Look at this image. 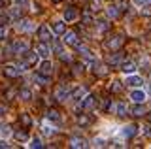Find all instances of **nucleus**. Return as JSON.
Returning a JSON list of instances; mask_svg holds the SVG:
<instances>
[{
    "label": "nucleus",
    "instance_id": "nucleus-4",
    "mask_svg": "<svg viewBox=\"0 0 151 149\" xmlns=\"http://www.w3.org/2000/svg\"><path fill=\"white\" fill-rule=\"evenodd\" d=\"M27 51H28V44H27V42L17 40L15 44L12 45V53H15V55H23V53H27Z\"/></svg>",
    "mask_w": 151,
    "mask_h": 149
},
{
    "label": "nucleus",
    "instance_id": "nucleus-31",
    "mask_svg": "<svg viewBox=\"0 0 151 149\" xmlns=\"http://www.w3.org/2000/svg\"><path fill=\"white\" fill-rule=\"evenodd\" d=\"M0 132L4 134V136H9V134H12V127H9V125H0Z\"/></svg>",
    "mask_w": 151,
    "mask_h": 149
},
{
    "label": "nucleus",
    "instance_id": "nucleus-20",
    "mask_svg": "<svg viewBox=\"0 0 151 149\" xmlns=\"http://www.w3.org/2000/svg\"><path fill=\"white\" fill-rule=\"evenodd\" d=\"M127 85H130V87H140V85H142V77H140V76H129V77H127Z\"/></svg>",
    "mask_w": 151,
    "mask_h": 149
},
{
    "label": "nucleus",
    "instance_id": "nucleus-40",
    "mask_svg": "<svg viewBox=\"0 0 151 149\" xmlns=\"http://www.w3.org/2000/svg\"><path fill=\"white\" fill-rule=\"evenodd\" d=\"M44 132H45V134H53L55 130H53V128H49V127H44Z\"/></svg>",
    "mask_w": 151,
    "mask_h": 149
},
{
    "label": "nucleus",
    "instance_id": "nucleus-2",
    "mask_svg": "<svg viewBox=\"0 0 151 149\" xmlns=\"http://www.w3.org/2000/svg\"><path fill=\"white\" fill-rule=\"evenodd\" d=\"M68 96H72V92L68 91V87H66V85H59V87H57V91H55V100L64 102Z\"/></svg>",
    "mask_w": 151,
    "mask_h": 149
},
{
    "label": "nucleus",
    "instance_id": "nucleus-32",
    "mask_svg": "<svg viewBox=\"0 0 151 149\" xmlns=\"http://www.w3.org/2000/svg\"><path fill=\"white\" fill-rule=\"evenodd\" d=\"M111 91H113V92H119V91H121V81H113Z\"/></svg>",
    "mask_w": 151,
    "mask_h": 149
},
{
    "label": "nucleus",
    "instance_id": "nucleus-9",
    "mask_svg": "<svg viewBox=\"0 0 151 149\" xmlns=\"http://www.w3.org/2000/svg\"><path fill=\"white\" fill-rule=\"evenodd\" d=\"M130 98L136 102V104H142V102L145 100V92L144 91H140V89H136V91H132L130 92Z\"/></svg>",
    "mask_w": 151,
    "mask_h": 149
},
{
    "label": "nucleus",
    "instance_id": "nucleus-11",
    "mask_svg": "<svg viewBox=\"0 0 151 149\" xmlns=\"http://www.w3.org/2000/svg\"><path fill=\"white\" fill-rule=\"evenodd\" d=\"M85 96H87V89H85V87H78L76 91H72V98L78 100V102L81 98H85Z\"/></svg>",
    "mask_w": 151,
    "mask_h": 149
},
{
    "label": "nucleus",
    "instance_id": "nucleus-39",
    "mask_svg": "<svg viewBox=\"0 0 151 149\" xmlns=\"http://www.w3.org/2000/svg\"><path fill=\"white\" fill-rule=\"evenodd\" d=\"M4 147H9V143L6 142V140H2V142H0V149H4Z\"/></svg>",
    "mask_w": 151,
    "mask_h": 149
},
{
    "label": "nucleus",
    "instance_id": "nucleus-19",
    "mask_svg": "<svg viewBox=\"0 0 151 149\" xmlns=\"http://www.w3.org/2000/svg\"><path fill=\"white\" fill-rule=\"evenodd\" d=\"M93 102H94V96H93V95H87V96L81 100V106H79V108H81V110H89V108L93 106Z\"/></svg>",
    "mask_w": 151,
    "mask_h": 149
},
{
    "label": "nucleus",
    "instance_id": "nucleus-12",
    "mask_svg": "<svg viewBox=\"0 0 151 149\" xmlns=\"http://www.w3.org/2000/svg\"><path fill=\"white\" fill-rule=\"evenodd\" d=\"M53 32H55L57 36L64 34V32H66V25H64V21H55V23H53Z\"/></svg>",
    "mask_w": 151,
    "mask_h": 149
},
{
    "label": "nucleus",
    "instance_id": "nucleus-28",
    "mask_svg": "<svg viewBox=\"0 0 151 149\" xmlns=\"http://www.w3.org/2000/svg\"><path fill=\"white\" fill-rule=\"evenodd\" d=\"M34 80L40 83V85H47V81H49V80H47V76H44V74H40V72L34 76Z\"/></svg>",
    "mask_w": 151,
    "mask_h": 149
},
{
    "label": "nucleus",
    "instance_id": "nucleus-17",
    "mask_svg": "<svg viewBox=\"0 0 151 149\" xmlns=\"http://www.w3.org/2000/svg\"><path fill=\"white\" fill-rule=\"evenodd\" d=\"M32 27H30V21L28 19H19L17 21V30H21V32H25V30H30Z\"/></svg>",
    "mask_w": 151,
    "mask_h": 149
},
{
    "label": "nucleus",
    "instance_id": "nucleus-35",
    "mask_svg": "<svg viewBox=\"0 0 151 149\" xmlns=\"http://www.w3.org/2000/svg\"><path fill=\"white\" fill-rule=\"evenodd\" d=\"M108 29V23L106 21H98V30H106Z\"/></svg>",
    "mask_w": 151,
    "mask_h": 149
},
{
    "label": "nucleus",
    "instance_id": "nucleus-45",
    "mask_svg": "<svg viewBox=\"0 0 151 149\" xmlns=\"http://www.w3.org/2000/svg\"><path fill=\"white\" fill-rule=\"evenodd\" d=\"M149 4H151V0H149Z\"/></svg>",
    "mask_w": 151,
    "mask_h": 149
},
{
    "label": "nucleus",
    "instance_id": "nucleus-26",
    "mask_svg": "<svg viewBox=\"0 0 151 149\" xmlns=\"http://www.w3.org/2000/svg\"><path fill=\"white\" fill-rule=\"evenodd\" d=\"M19 121L23 123V127H25V128H28V127H30V123H32V121H30V117H28V113H21V117H19Z\"/></svg>",
    "mask_w": 151,
    "mask_h": 149
},
{
    "label": "nucleus",
    "instance_id": "nucleus-7",
    "mask_svg": "<svg viewBox=\"0 0 151 149\" xmlns=\"http://www.w3.org/2000/svg\"><path fill=\"white\" fill-rule=\"evenodd\" d=\"M76 19H78V11H76V8H72V6L66 8V10H64V21L66 23H72Z\"/></svg>",
    "mask_w": 151,
    "mask_h": 149
},
{
    "label": "nucleus",
    "instance_id": "nucleus-16",
    "mask_svg": "<svg viewBox=\"0 0 151 149\" xmlns=\"http://www.w3.org/2000/svg\"><path fill=\"white\" fill-rule=\"evenodd\" d=\"M115 111H117V115H119V117H125L127 111H129V108H127L125 102H117V104H115Z\"/></svg>",
    "mask_w": 151,
    "mask_h": 149
},
{
    "label": "nucleus",
    "instance_id": "nucleus-41",
    "mask_svg": "<svg viewBox=\"0 0 151 149\" xmlns=\"http://www.w3.org/2000/svg\"><path fill=\"white\" fill-rule=\"evenodd\" d=\"M134 4L136 6H142V4H145V0H134Z\"/></svg>",
    "mask_w": 151,
    "mask_h": 149
},
{
    "label": "nucleus",
    "instance_id": "nucleus-25",
    "mask_svg": "<svg viewBox=\"0 0 151 149\" xmlns=\"http://www.w3.org/2000/svg\"><path fill=\"white\" fill-rule=\"evenodd\" d=\"M132 115H136V117H142V115H145V108L144 106H134V108H132Z\"/></svg>",
    "mask_w": 151,
    "mask_h": 149
},
{
    "label": "nucleus",
    "instance_id": "nucleus-30",
    "mask_svg": "<svg viewBox=\"0 0 151 149\" xmlns=\"http://www.w3.org/2000/svg\"><path fill=\"white\" fill-rule=\"evenodd\" d=\"M108 62L110 64H117V62H121V53H113L110 59H108Z\"/></svg>",
    "mask_w": 151,
    "mask_h": 149
},
{
    "label": "nucleus",
    "instance_id": "nucleus-37",
    "mask_svg": "<svg viewBox=\"0 0 151 149\" xmlns=\"http://www.w3.org/2000/svg\"><path fill=\"white\" fill-rule=\"evenodd\" d=\"M94 145H98V147H102V145H104V140H102V138H98V140H94Z\"/></svg>",
    "mask_w": 151,
    "mask_h": 149
},
{
    "label": "nucleus",
    "instance_id": "nucleus-6",
    "mask_svg": "<svg viewBox=\"0 0 151 149\" xmlns=\"http://www.w3.org/2000/svg\"><path fill=\"white\" fill-rule=\"evenodd\" d=\"M38 38H40L42 42H49V40H53V38H51V32H49V29H47L45 25H42L40 29H38Z\"/></svg>",
    "mask_w": 151,
    "mask_h": 149
},
{
    "label": "nucleus",
    "instance_id": "nucleus-13",
    "mask_svg": "<svg viewBox=\"0 0 151 149\" xmlns=\"http://www.w3.org/2000/svg\"><path fill=\"white\" fill-rule=\"evenodd\" d=\"M64 44H68V45H76L78 44V36H76V32H64Z\"/></svg>",
    "mask_w": 151,
    "mask_h": 149
},
{
    "label": "nucleus",
    "instance_id": "nucleus-3",
    "mask_svg": "<svg viewBox=\"0 0 151 149\" xmlns=\"http://www.w3.org/2000/svg\"><path fill=\"white\" fill-rule=\"evenodd\" d=\"M38 59H40L38 51H36V53H30V51H27V53H23V62H21V64H25V66H30V64H36V62H38Z\"/></svg>",
    "mask_w": 151,
    "mask_h": 149
},
{
    "label": "nucleus",
    "instance_id": "nucleus-36",
    "mask_svg": "<svg viewBox=\"0 0 151 149\" xmlns=\"http://www.w3.org/2000/svg\"><path fill=\"white\" fill-rule=\"evenodd\" d=\"M144 128V134H147V136H151V127L149 125H145V127H142Z\"/></svg>",
    "mask_w": 151,
    "mask_h": 149
},
{
    "label": "nucleus",
    "instance_id": "nucleus-21",
    "mask_svg": "<svg viewBox=\"0 0 151 149\" xmlns=\"http://www.w3.org/2000/svg\"><path fill=\"white\" fill-rule=\"evenodd\" d=\"M45 117L49 119V121H53V123H59V121H60V115L57 113V110H47Z\"/></svg>",
    "mask_w": 151,
    "mask_h": 149
},
{
    "label": "nucleus",
    "instance_id": "nucleus-23",
    "mask_svg": "<svg viewBox=\"0 0 151 149\" xmlns=\"http://www.w3.org/2000/svg\"><path fill=\"white\" fill-rule=\"evenodd\" d=\"M91 123H93V119L87 117V115H79V117H78V125H79V127H87V125H91Z\"/></svg>",
    "mask_w": 151,
    "mask_h": 149
},
{
    "label": "nucleus",
    "instance_id": "nucleus-18",
    "mask_svg": "<svg viewBox=\"0 0 151 149\" xmlns=\"http://www.w3.org/2000/svg\"><path fill=\"white\" fill-rule=\"evenodd\" d=\"M134 70H136V64L130 62V60H129V62H123V64H121V72H123V74H132Z\"/></svg>",
    "mask_w": 151,
    "mask_h": 149
},
{
    "label": "nucleus",
    "instance_id": "nucleus-42",
    "mask_svg": "<svg viewBox=\"0 0 151 149\" xmlns=\"http://www.w3.org/2000/svg\"><path fill=\"white\" fill-rule=\"evenodd\" d=\"M4 113H6V110H4V106H0V117H2Z\"/></svg>",
    "mask_w": 151,
    "mask_h": 149
},
{
    "label": "nucleus",
    "instance_id": "nucleus-5",
    "mask_svg": "<svg viewBox=\"0 0 151 149\" xmlns=\"http://www.w3.org/2000/svg\"><path fill=\"white\" fill-rule=\"evenodd\" d=\"M38 72L49 77L51 74H53V64H51V60H47V59H45V60H42V62H40V68H38Z\"/></svg>",
    "mask_w": 151,
    "mask_h": 149
},
{
    "label": "nucleus",
    "instance_id": "nucleus-27",
    "mask_svg": "<svg viewBox=\"0 0 151 149\" xmlns=\"http://www.w3.org/2000/svg\"><path fill=\"white\" fill-rule=\"evenodd\" d=\"M13 136H15L17 142H27V140H28V136H27V132H25V130H19V132H15Z\"/></svg>",
    "mask_w": 151,
    "mask_h": 149
},
{
    "label": "nucleus",
    "instance_id": "nucleus-43",
    "mask_svg": "<svg viewBox=\"0 0 151 149\" xmlns=\"http://www.w3.org/2000/svg\"><path fill=\"white\" fill-rule=\"evenodd\" d=\"M0 6H8V0H0Z\"/></svg>",
    "mask_w": 151,
    "mask_h": 149
},
{
    "label": "nucleus",
    "instance_id": "nucleus-1",
    "mask_svg": "<svg viewBox=\"0 0 151 149\" xmlns=\"http://www.w3.org/2000/svg\"><path fill=\"white\" fill-rule=\"evenodd\" d=\"M2 72L6 74L8 77H17L21 72H25V64H21V66H13V64H6V66L2 68Z\"/></svg>",
    "mask_w": 151,
    "mask_h": 149
},
{
    "label": "nucleus",
    "instance_id": "nucleus-8",
    "mask_svg": "<svg viewBox=\"0 0 151 149\" xmlns=\"http://www.w3.org/2000/svg\"><path fill=\"white\" fill-rule=\"evenodd\" d=\"M123 40H125L123 36H113V40H111V38L108 40L106 47H108V49H117V47H119V45L123 44Z\"/></svg>",
    "mask_w": 151,
    "mask_h": 149
},
{
    "label": "nucleus",
    "instance_id": "nucleus-34",
    "mask_svg": "<svg viewBox=\"0 0 151 149\" xmlns=\"http://www.w3.org/2000/svg\"><path fill=\"white\" fill-rule=\"evenodd\" d=\"M15 4L19 8H25V6H28V0H15Z\"/></svg>",
    "mask_w": 151,
    "mask_h": 149
},
{
    "label": "nucleus",
    "instance_id": "nucleus-33",
    "mask_svg": "<svg viewBox=\"0 0 151 149\" xmlns=\"http://www.w3.org/2000/svg\"><path fill=\"white\" fill-rule=\"evenodd\" d=\"M6 38V25H0V40Z\"/></svg>",
    "mask_w": 151,
    "mask_h": 149
},
{
    "label": "nucleus",
    "instance_id": "nucleus-10",
    "mask_svg": "<svg viewBox=\"0 0 151 149\" xmlns=\"http://www.w3.org/2000/svg\"><path fill=\"white\" fill-rule=\"evenodd\" d=\"M136 134H138V127H136V125H129V127L123 128V136L125 138H132V136H136Z\"/></svg>",
    "mask_w": 151,
    "mask_h": 149
},
{
    "label": "nucleus",
    "instance_id": "nucleus-14",
    "mask_svg": "<svg viewBox=\"0 0 151 149\" xmlns=\"http://www.w3.org/2000/svg\"><path fill=\"white\" fill-rule=\"evenodd\" d=\"M106 13H108V17H111V19H117L119 17V13H121V8L119 6H108V10H106Z\"/></svg>",
    "mask_w": 151,
    "mask_h": 149
},
{
    "label": "nucleus",
    "instance_id": "nucleus-22",
    "mask_svg": "<svg viewBox=\"0 0 151 149\" xmlns=\"http://www.w3.org/2000/svg\"><path fill=\"white\" fill-rule=\"evenodd\" d=\"M70 145L72 147H87V142L83 138H72L70 140Z\"/></svg>",
    "mask_w": 151,
    "mask_h": 149
},
{
    "label": "nucleus",
    "instance_id": "nucleus-38",
    "mask_svg": "<svg viewBox=\"0 0 151 149\" xmlns=\"http://www.w3.org/2000/svg\"><path fill=\"white\" fill-rule=\"evenodd\" d=\"M83 19L89 23V21H91V13H89V11H85V13H83Z\"/></svg>",
    "mask_w": 151,
    "mask_h": 149
},
{
    "label": "nucleus",
    "instance_id": "nucleus-29",
    "mask_svg": "<svg viewBox=\"0 0 151 149\" xmlns=\"http://www.w3.org/2000/svg\"><path fill=\"white\" fill-rule=\"evenodd\" d=\"M28 145H30V147H38V149H42V147H44V143H42V140H40V138H32Z\"/></svg>",
    "mask_w": 151,
    "mask_h": 149
},
{
    "label": "nucleus",
    "instance_id": "nucleus-24",
    "mask_svg": "<svg viewBox=\"0 0 151 149\" xmlns=\"http://www.w3.org/2000/svg\"><path fill=\"white\" fill-rule=\"evenodd\" d=\"M19 98H21V100H30L32 98L30 89H21V91H19Z\"/></svg>",
    "mask_w": 151,
    "mask_h": 149
},
{
    "label": "nucleus",
    "instance_id": "nucleus-15",
    "mask_svg": "<svg viewBox=\"0 0 151 149\" xmlns=\"http://www.w3.org/2000/svg\"><path fill=\"white\" fill-rule=\"evenodd\" d=\"M36 51H38V55H40L42 59H45L47 55H49V47H47V45H45V42H42V44H38Z\"/></svg>",
    "mask_w": 151,
    "mask_h": 149
},
{
    "label": "nucleus",
    "instance_id": "nucleus-44",
    "mask_svg": "<svg viewBox=\"0 0 151 149\" xmlns=\"http://www.w3.org/2000/svg\"><path fill=\"white\" fill-rule=\"evenodd\" d=\"M53 2H60V0H53Z\"/></svg>",
    "mask_w": 151,
    "mask_h": 149
}]
</instances>
